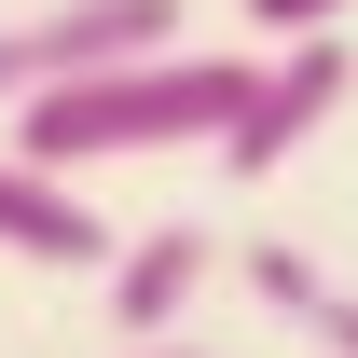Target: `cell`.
Wrapping results in <instances>:
<instances>
[{
    "mask_svg": "<svg viewBox=\"0 0 358 358\" xmlns=\"http://www.w3.org/2000/svg\"><path fill=\"white\" fill-rule=\"evenodd\" d=\"M248 69L262 55H207V42H152V55H110L83 83H55L14 110V152L55 179L83 166H124V152H221L234 110H248Z\"/></svg>",
    "mask_w": 358,
    "mask_h": 358,
    "instance_id": "cell-1",
    "label": "cell"
},
{
    "mask_svg": "<svg viewBox=\"0 0 358 358\" xmlns=\"http://www.w3.org/2000/svg\"><path fill=\"white\" fill-rule=\"evenodd\" d=\"M152 42H179V0H55V14H14L0 28V110L83 83L110 55H152Z\"/></svg>",
    "mask_w": 358,
    "mask_h": 358,
    "instance_id": "cell-2",
    "label": "cell"
},
{
    "mask_svg": "<svg viewBox=\"0 0 358 358\" xmlns=\"http://www.w3.org/2000/svg\"><path fill=\"white\" fill-rule=\"evenodd\" d=\"M345 83H358V55H345V28H317V42H275L262 69H248V110H234V138H221V166L234 179H275L289 152H303L331 110H345Z\"/></svg>",
    "mask_w": 358,
    "mask_h": 358,
    "instance_id": "cell-3",
    "label": "cell"
},
{
    "mask_svg": "<svg viewBox=\"0 0 358 358\" xmlns=\"http://www.w3.org/2000/svg\"><path fill=\"white\" fill-rule=\"evenodd\" d=\"M207 275H221V234H207V221L124 234V248H110V331H124V345H166L179 317L207 303Z\"/></svg>",
    "mask_w": 358,
    "mask_h": 358,
    "instance_id": "cell-4",
    "label": "cell"
},
{
    "mask_svg": "<svg viewBox=\"0 0 358 358\" xmlns=\"http://www.w3.org/2000/svg\"><path fill=\"white\" fill-rule=\"evenodd\" d=\"M0 248H14V262H42V275H110V248H124V234L83 207V179L0 152Z\"/></svg>",
    "mask_w": 358,
    "mask_h": 358,
    "instance_id": "cell-5",
    "label": "cell"
},
{
    "mask_svg": "<svg viewBox=\"0 0 358 358\" xmlns=\"http://www.w3.org/2000/svg\"><path fill=\"white\" fill-rule=\"evenodd\" d=\"M248 289H262L275 317H289V331H303L317 358H358V289L331 262H317V248H289V234H262V248H248Z\"/></svg>",
    "mask_w": 358,
    "mask_h": 358,
    "instance_id": "cell-6",
    "label": "cell"
},
{
    "mask_svg": "<svg viewBox=\"0 0 358 358\" xmlns=\"http://www.w3.org/2000/svg\"><path fill=\"white\" fill-rule=\"evenodd\" d=\"M358 0H248V28H275V42H317V28H345Z\"/></svg>",
    "mask_w": 358,
    "mask_h": 358,
    "instance_id": "cell-7",
    "label": "cell"
},
{
    "mask_svg": "<svg viewBox=\"0 0 358 358\" xmlns=\"http://www.w3.org/2000/svg\"><path fill=\"white\" fill-rule=\"evenodd\" d=\"M124 358H221V345H193V331H166V345H124Z\"/></svg>",
    "mask_w": 358,
    "mask_h": 358,
    "instance_id": "cell-8",
    "label": "cell"
}]
</instances>
